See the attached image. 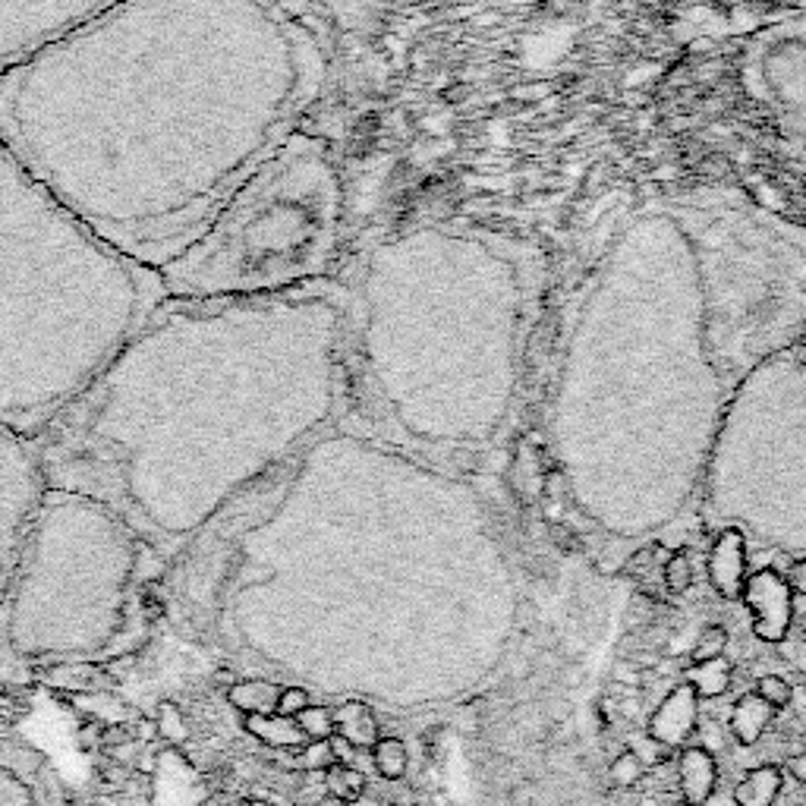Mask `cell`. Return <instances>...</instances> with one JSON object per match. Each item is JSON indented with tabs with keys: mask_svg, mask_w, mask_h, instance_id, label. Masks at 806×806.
I'll list each match as a JSON object with an SVG mask.
<instances>
[{
	"mask_svg": "<svg viewBox=\"0 0 806 806\" xmlns=\"http://www.w3.org/2000/svg\"><path fill=\"white\" fill-rule=\"evenodd\" d=\"M154 724H158V734H164V738H168L171 743H183L186 738H190L186 721H183V716L176 712L171 702H164V706H161V712H158Z\"/></svg>",
	"mask_w": 806,
	"mask_h": 806,
	"instance_id": "cell-26",
	"label": "cell"
},
{
	"mask_svg": "<svg viewBox=\"0 0 806 806\" xmlns=\"http://www.w3.org/2000/svg\"><path fill=\"white\" fill-rule=\"evenodd\" d=\"M246 731L252 738H259L268 746H281V750H293V746H305V734L293 719H281V716H246Z\"/></svg>",
	"mask_w": 806,
	"mask_h": 806,
	"instance_id": "cell-17",
	"label": "cell"
},
{
	"mask_svg": "<svg viewBox=\"0 0 806 806\" xmlns=\"http://www.w3.org/2000/svg\"><path fill=\"white\" fill-rule=\"evenodd\" d=\"M643 775H646V765L640 763L631 750H627V753H621V756H614V763H611V782H614L617 787L640 785V782H643Z\"/></svg>",
	"mask_w": 806,
	"mask_h": 806,
	"instance_id": "cell-25",
	"label": "cell"
},
{
	"mask_svg": "<svg viewBox=\"0 0 806 806\" xmlns=\"http://www.w3.org/2000/svg\"><path fill=\"white\" fill-rule=\"evenodd\" d=\"M731 675H734V668H731V662L728 658H706V662H690V668H687V680L684 684H690V690L697 694L699 699H716L721 694H728V687H731Z\"/></svg>",
	"mask_w": 806,
	"mask_h": 806,
	"instance_id": "cell-16",
	"label": "cell"
},
{
	"mask_svg": "<svg viewBox=\"0 0 806 806\" xmlns=\"http://www.w3.org/2000/svg\"><path fill=\"white\" fill-rule=\"evenodd\" d=\"M164 297L0 142V426L35 441Z\"/></svg>",
	"mask_w": 806,
	"mask_h": 806,
	"instance_id": "cell-3",
	"label": "cell"
},
{
	"mask_svg": "<svg viewBox=\"0 0 806 806\" xmlns=\"http://www.w3.org/2000/svg\"><path fill=\"white\" fill-rule=\"evenodd\" d=\"M305 772H325L334 765V753H331V743L327 741H309L303 746V760H300Z\"/></svg>",
	"mask_w": 806,
	"mask_h": 806,
	"instance_id": "cell-27",
	"label": "cell"
},
{
	"mask_svg": "<svg viewBox=\"0 0 806 806\" xmlns=\"http://www.w3.org/2000/svg\"><path fill=\"white\" fill-rule=\"evenodd\" d=\"M709 580L724 602H738L746 583V536L741 529H721L709 548Z\"/></svg>",
	"mask_w": 806,
	"mask_h": 806,
	"instance_id": "cell-10",
	"label": "cell"
},
{
	"mask_svg": "<svg viewBox=\"0 0 806 806\" xmlns=\"http://www.w3.org/2000/svg\"><path fill=\"white\" fill-rule=\"evenodd\" d=\"M344 183L322 136L293 130L158 275L168 297H268L327 281Z\"/></svg>",
	"mask_w": 806,
	"mask_h": 806,
	"instance_id": "cell-4",
	"label": "cell"
},
{
	"mask_svg": "<svg viewBox=\"0 0 806 806\" xmlns=\"http://www.w3.org/2000/svg\"><path fill=\"white\" fill-rule=\"evenodd\" d=\"M775 719V709L760 699L756 694H746L734 702V712H731V734L743 743V746H753L760 743L765 734V728Z\"/></svg>",
	"mask_w": 806,
	"mask_h": 806,
	"instance_id": "cell-13",
	"label": "cell"
},
{
	"mask_svg": "<svg viewBox=\"0 0 806 806\" xmlns=\"http://www.w3.org/2000/svg\"><path fill=\"white\" fill-rule=\"evenodd\" d=\"M680 806H690V804H680Z\"/></svg>",
	"mask_w": 806,
	"mask_h": 806,
	"instance_id": "cell-36",
	"label": "cell"
},
{
	"mask_svg": "<svg viewBox=\"0 0 806 806\" xmlns=\"http://www.w3.org/2000/svg\"><path fill=\"white\" fill-rule=\"evenodd\" d=\"M243 806H268V804H243Z\"/></svg>",
	"mask_w": 806,
	"mask_h": 806,
	"instance_id": "cell-35",
	"label": "cell"
},
{
	"mask_svg": "<svg viewBox=\"0 0 806 806\" xmlns=\"http://www.w3.org/2000/svg\"><path fill=\"white\" fill-rule=\"evenodd\" d=\"M132 741H136V731H132L130 724H108V728L101 731V743H105L108 750L127 746V743Z\"/></svg>",
	"mask_w": 806,
	"mask_h": 806,
	"instance_id": "cell-30",
	"label": "cell"
},
{
	"mask_svg": "<svg viewBox=\"0 0 806 806\" xmlns=\"http://www.w3.org/2000/svg\"><path fill=\"white\" fill-rule=\"evenodd\" d=\"M699 697L690 690V684H677L668 697L658 702L655 716L649 719V738L662 743L665 750H675L690 741L697 731Z\"/></svg>",
	"mask_w": 806,
	"mask_h": 806,
	"instance_id": "cell-9",
	"label": "cell"
},
{
	"mask_svg": "<svg viewBox=\"0 0 806 806\" xmlns=\"http://www.w3.org/2000/svg\"><path fill=\"white\" fill-rule=\"evenodd\" d=\"M677 782H680L684 804L706 806L716 794V785H719L716 756L706 746H687L677 760Z\"/></svg>",
	"mask_w": 806,
	"mask_h": 806,
	"instance_id": "cell-11",
	"label": "cell"
},
{
	"mask_svg": "<svg viewBox=\"0 0 806 806\" xmlns=\"http://www.w3.org/2000/svg\"><path fill=\"white\" fill-rule=\"evenodd\" d=\"M787 772L800 782V785H806V753H800V756H794L791 763H787Z\"/></svg>",
	"mask_w": 806,
	"mask_h": 806,
	"instance_id": "cell-33",
	"label": "cell"
},
{
	"mask_svg": "<svg viewBox=\"0 0 806 806\" xmlns=\"http://www.w3.org/2000/svg\"><path fill=\"white\" fill-rule=\"evenodd\" d=\"M334 734H341L344 741L353 743L356 750L363 746H375L378 743V721L366 702L350 699L344 706L334 709Z\"/></svg>",
	"mask_w": 806,
	"mask_h": 806,
	"instance_id": "cell-12",
	"label": "cell"
},
{
	"mask_svg": "<svg viewBox=\"0 0 806 806\" xmlns=\"http://www.w3.org/2000/svg\"><path fill=\"white\" fill-rule=\"evenodd\" d=\"M741 599L753 611V633L763 643H782L794 617V595L785 580L772 567H763L753 577H746Z\"/></svg>",
	"mask_w": 806,
	"mask_h": 806,
	"instance_id": "cell-8",
	"label": "cell"
},
{
	"mask_svg": "<svg viewBox=\"0 0 806 806\" xmlns=\"http://www.w3.org/2000/svg\"><path fill=\"white\" fill-rule=\"evenodd\" d=\"M123 0H0V79Z\"/></svg>",
	"mask_w": 806,
	"mask_h": 806,
	"instance_id": "cell-7",
	"label": "cell"
},
{
	"mask_svg": "<svg viewBox=\"0 0 806 806\" xmlns=\"http://www.w3.org/2000/svg\"><path fill=\"white\" fill-rule=\"evenodd\" d=\"M662 577H665V589L668 592H687V589L694 587V561H690V555L687 551H675L668 561H665V570H662Z\"/></svg>",
	"mask_w": 806,
	"mask_h": 806,
	"instance_id": "cell-22",
	"label": "cell"
},
{
	"mask_svg": "<svg viewBox=\"0 0 806 806\" xmlns=\"http://www.w3.org/2000/svg\"><path fill=\"white\" fill-rule=\"evenodd\" d=\"M372 763H375L378 775L385 782H400L407 775L410 756H407L404 741H397V738H378V743L372 746Z\"/></svg>",
	"mask_w": 806,
	"mask_h": 806,
	"instance_id": "cell-19",
	"label": "cell"
},
{
	"mask_svg": "<svg viewBox=\"0 0 806 806\" xmlns=\"http://www.w3.org/2000/svg\"><path fill=\"white\" fill-rule=\"evenodd\" d=\"M47 684H57V687H69V690H79V694H98L101 684H114L108 675H98L92 668H54L47 675Z\"/></svg>",
	"mask_w": 806,
	"mask_h": 806,
	"instance_id": "cell-20",
	"label": "cell"
},
{
	"mask_svg": "<svg viewBox=\"0 0 806 806\" xmlns=\"http://www.w3.org/2000/svg\"><path fill=\"white\" fill-rule=\"evenodd\" d=\"M325 791L331 800H341V804H356L363 800L366 794V775L353 765H331L325 769Z\"/></svg>",
	"mask_w": 806,
	"mask_h": 806,
	"instance_id": "cell-18",
	"label": "cell"
},
{
	"mask_svg": "<svg viewBox=\"0 0 806 806\" xmlns=\"http://www.w3.org/2000/svg\"><path fill=\"white\" fill-rule=\"evenodd\" d=\"M746 83L763 108L772 110L782 139L806 168V20L787 22L756 39Z\"/></svg>",
	"mask_w": 806,
	"mask_h": 806,
	"instance_id": "cell-6",
	"label": "cell"
},
{
	"mask_svg": "<svg viewBox=\"0 0 806 806\" xmlns=\"http://www.w3.org/2000/svg\"><path fill=\"white\" fill-rule=\"evenodd\" d=\"M327 743H331L334 763H337V765H353V753H356V746H353V743L344 741L341 734H331V738H327Z\"/></svg>",
	"mask_w": 806,
	"mask_h": 806,
	"instance_id": "cell-32",
	"label": "cell"
},
{
	"mask_svg": "<svg viewBox=\"0 0 806 806\" xmlns=\"http://www.w3.org/2000/svg\"><path fill=\"white\" fill-rule=\"evenodd\" d=\"M785 583H787V589H791V595H800V599H804L806 595V558H800V561H791Z\"/></svg>",
	"mask_w": 806,
	"mask_h": 806,
	"instance_id": "cell-31",
	"label": "cell"
},
{
	"mask_svg": "<svg viewBox=\"0 0 806 806\" xmlns=\"http://www.w3.org/2000/svg\"><path fill=\"white\" fill-rule=\"evenodd\" d=\"M697 256L712 356L731 385L806 337V243L741 198L671 202Z\"/></svg>",
	"mask_w": 806,
	"mask_h": 806,
	"instance_id": "cell-5",
	"label": "cell"
},
{
	"mask_svg": "<svg viewBox=\"0 0 806 806\" xmlns=\"http://www.w3.org/2000/svg\"><path fill=\"white\" fill-rule=\"evenodd\" d=\"M782 794V772L775 765H760L743 775V782L734 787L738 806H775Z\"/></svg>",
	"mask_w": 806,
	"mask_h": 806,
	"instance_id": "cell-15",
	"label": "cell"
},
{
	"mask_svg": "<svg viewBox=\"0 0 806 806\" xmlns=\"http://www.w3.org/2000/svg\"><path fill=\"white\" fill-rule=\"evenodd\" d=\"M322 83L325 54L281 0H123L0 79V142L161 271Z\"/></svg>",
	"mask_w": 806,
	"mask_h": 806,
	"instance_id": "cell-1",
	"label": "cell"
},
{
	"mask_svg": "<svg viewBox=\"0 0 806 806\" xmlns=\"http://www.w3.org/2000/svg\"><path fill=\"white\" fill-rule=\"evenodd\" d=\"M315 806H347V804H341V800H331V797H327V800H322V804H315Z\"/></svg>",
	"mask_w": 806,
	"mask_h": 806,
	"instance_id": "cell-34",
	"label": "cell"
},
{
	"mask_svg": "<svg viewBox=\"0 0 806 806\" xmlns=\"http://www.w3.org/2000/svg\"><path fill=\"white\" fill-rule=\"evenodd\" d=\"M347 297H164L35 438L47 488L190 533L287 470L344 404Z\"/></svg>",
	"mask_w": 806,
	"mask_h": 806,
	"instance_id": "cell-2",
	"label": "cell"
},
{
	"mask_svg": "<svg viewBox=\"0 0 806 806\" xmlns=\"http://www.w3.org/2000/svg\"><path fill=\"white\" fill-rule=\"evenodd\" d=\"M631 753H633V756H636V760H640V763L646 765V769H649V765H658V763H662L668 750H665L662 743H655L653 738H643V741L633 743Z\"/></svg>",
	"mask_w": 806,
	"mask_h": 806,
	"instance_id": "cell-29",
	"label": "cell"
},
{
	"mask_svg": "<svg viewBox=\"0 0 806 806\" xmlns=\"http://www.w3.org/2000/svg\"><path fill=\"white\" fill-rule=\"evenodd\" d=\"M728 646V631L721 624H709L706 631L699 633V640L690 649V662H706V658H719Z\"/></svg>",
	"mask_w": 806,
	"mask_h": 806,
	"instance_id": "cell-23",
	"label": "cell"
},
{
	"mask_svg": "<svg viewBox=\"0 0 806 806\" xmlns=\"http://www.w3.org/2000/svg\"><path fill=\"white\" fill-rule=\"evenodd\" d=\"M281 690L283 687H278L275 680H240L227 690V699L246 716H275Z\"/></svg>",
	"mask_w": 806,
	"mask_h": 806,
	"instance_id": "cell-14",
	"label": "cell"
},
{
	"mask_svg": "<svg viewBox=\"0 0 806 806\" xmlns=\"http://www.w3.org/2000/svg\"><path fill=\"white\" fill-rule=\"evenodd\" d=\"M756 697L765 699V702H769V706L778 712V709L791 706V699H794V687H791L782 675H765V677H760V684H756Z\"/></svg>",
	"mask_w": 806,
	"mask_h": 806,
	"instance_id": "cell-24",
	"label": "cell"
},
{
	"mask_svg": "<svg viewBox=\"0 0 806 806\" xmlns=\"http://www.w3.org/2000/svg\"><path fill=\"white\" fill-rule=\"evenodd\" d=\"M293 721L300 724L305 741H327L334 734V712L325 709V706H305Z\"/></svg>",
	"mask_w": 806,
	"mask_h": 806,
	"instance_id": "cell-21",
	"label": "cell"
},
{
	"mask_svg": "<svg viewBox=\"0 0 806 806\" xmlns=\"http://www.w3.org/2000/svg\"><path fill=\"white\" fill-rule=\"evenodd\" d=\"M305 706H312V702H309V694H305L303 687H283L281 697H278V712H275V716H281V719H297Z\"/></svg>",
	"mask_w": 806,
	"mask_h": 806,
	"instance_id": "cell-28",
	"label": "cell"
}]
</instances>
